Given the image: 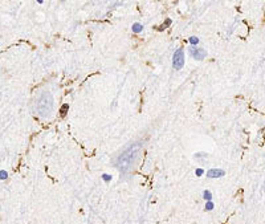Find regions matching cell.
<instances>
[{
  "label": "cell",
  "instance_id": "5b68a950",
  "mask_svg": "<svg viewBox=\"0 0 265 224\" xmlns=\"http://www.w3.org/2000/svg\"><path fill=\"white\" fill-rule=\"evenodd\" d=\"M224 170L221 168H211L207 171V176L208 178H220V176H224Z\"/></svg>",
  "mask_w": 265,
  "mask_h": 224
},
{
  "label": "cell",
  "instance_id": "ba28073f",
  "mask_svg": "<svg viewBox=\"0 0 265 224\" xmlns=\"http://www.w3.org/2000/svg\"><path fill=\"white\" fill-rule=\"evenodd\" d=\"M68 110H69V105H68V103H64V105L61 106V109H60V113H61L62 117H64V115L68 113Z\"/></svg>",
  "mask_w": 265,
  "mask_h": 224
},
{
  "label": "cell",
  "instance_id": "7c38bea8",
  "mask_svg": "<svg viewBox=\"0 0 265 224\" xmlns=\"http://www.w3.org/2000/svg\"><path fill=\"white\" fill-rule=\"evenodd\" d=\"M203 174H204L203 168H196V170H195V175H196V176H202Z\"/></svg>",
  "mask_w": 265,
  "mask_h": 224
},
{
  "label": "cell",
  "instance_id": "6da1fadb",
  "mask_svg": "<svg viewBox=\"0 0 265 224\" xmlns=\"http://www.w3.org/2000/svg\"><path fill=\"white\" fill-rule=\"evenodd\" d=\"M141 147H142L141 143H133L121 155H118V158L115 159L114 165L122 174H126V172H129L133 168L135 159H137L138 154L141 151Z\"/></svg>",
  "mask_w": 265,
  "mask_h": 224
},
{
  "label": "cell",
  "instance_id": "8fae6325",
  "mask_svg": "<svg viewBox=\"0 0 265 224\" xmlns=\"http://www.w3.org/2000/svg\"><path fill=\"white\" fill-rule=\"evenodd\" d=\"M171 23H172V21H171V19H167L166 20V23L163 24V25L162 27H159V31H163V29H166L167 27H170L171 25Z\"/></svg>",
  "mask_w": 265,
  "mask_h": 224
},
{
  "label": "cell",
  "instance_id": "9c48e42d",
  "mask_svg": "<svg viewBox=\"0 0 265 224\" xmlns=\"http://www.w3.org/2000/svg\"><path fill=\"white\" fill-rule=\"evenodd\" d=\"M213 207H215V204H213V203H212L211 200L206 202V211H212Z\"/></svg>",
  "mask_w": 265,
  "mask_h": 224
},
{
  "label": "cell",
  "instance_id": "8992f818",
  "mask_svg": "<svg viewBox=\"0 0 265 224\" xmlns=\"http://www.w3.org/2000/svg\"><path fill=\"white\" fill-rule=\"evenodd\" d=\"M131 29H133V32L134 33H141L142 31H143V25L139 23H134L133 24V27H131Z\"/></svg>",
  "mask_w": 265,
  "mask_h": 224
},
{
  "label": "cell",
  "instance_id": "9a60e30c",
  "mask_svg": "<svg viewBox=\"0 0 265 224\" xmlns=\"http://www.w3.org/2000/svg\"><path fill=\"white\" fill-rule=\"evenodd\" d=\"M36 1H37L39 4H43V3H44V0H36Z\"/></svg>",
  "mask_w": 265,
  "mask_h": 224
},
{
  "label": "cell",
  "instance_id": "52a82bcc",
  "mask_svg": "<svg viewBox=\"0 0 265 224\" xmlns=\"http://www.w3.org/2000/svg\"><path fill=\"white\" fill-rule=\"evenodd\" d=\"M203 199L206 202L212 200V194H211V191H208V190H204V191H203Z\"/></svg>",
  "mask_w": 265,
  "mask_h": 224
},
{
  "label": "cell",
  "instance_id": "30bf717a",
  "mask_svg": "<svg viewBox=\"0 0 265 224\" xmlns=\"http://www.w3.org/2000/svg\"><path fill=\"white\" fill-rule=\"evenodd\" d=\"M188 41H190L191 45H198V44H199V39H198V37H195V36L190 37V39H188Z\"/></svg>",
  "mask_w": 265,
  "mask_h": 224
},
{
  "label": "cell",
  "instance_id": "277c9868",
  "mask_svg": "<svg viewBox=\"0 0 265 224\" xmlns=\"http://www.w3.org/2000/svg\"><path fill=\"white\" fill-rule=\"evenodd\" d=\"M190 54L193 57L195 60H198V61H200V60H203L204 57L207 56V52L203 49V48H198L196 45H192L190 48Z\"/></svg>",
  "mask_w": 265,
  "mask_h": 224
},
{
  "label": "cell",
  "instance_id": "4fadbf2b",
  "mask_svg": "<svg viewBox=\"0 0 265 224\" xmlns=\"http://www.w3.org/2000/svg\"><path fill=\"white\" fill-rule=\"evenodd\" d=\"M102 179L105 182H110L111 180V175H109V174H102Z\"/></svg>",
  "mask_w": 265,
  "mask_h": 224
},
{
  "label": "cell",
  "instance_id": "5bb4252c",
  "mask_svg": "<svg viewBox=\"0 0 265 224\" xmlns=\"http://www.w3.org/2000/svg\"><path fill=\"white\" fill-rule=\"evenodd\" d=\"M7 176H8V174H7V171H4V170H1V171H0V178H1V180H4V179H7Z\"/></svg>",
  "mask_w": 265,
  "mask_h": 224
},
{
  "label": "cell",
  "instance_id": "7a4b0ae2",
  "mask_svg": "<svg viewBox=\"0 0 265 224\" xmlns=\"http://www.w3.org/2000/svg\"><path fill=\"white\" fill-rule=\"evenodd\" d=\"M53 106H54V102H53V97L49 92H41L39 94L36 99V112L40 117L43 118H46L49 117L50 113L53 112Z\"/></svg>",
  "mask_w": 265,
  "mask_h": 224
},
{
  "label": "cell",
  "instance_id": "3957f363",
  "mask_svg": "<svg viewBox=\"0 0 265 224\" xmlns=\"http://www.w3.org/2000/svg\"><path fill=\"white\" fill-rule=\"evenodd\" d=\"M172 66L175 70H180L184 66V52L183 49H176L172 56Z\"/></svg>",
  "mask_w": 265,
  "mask_h": 224
}]
</instances>
